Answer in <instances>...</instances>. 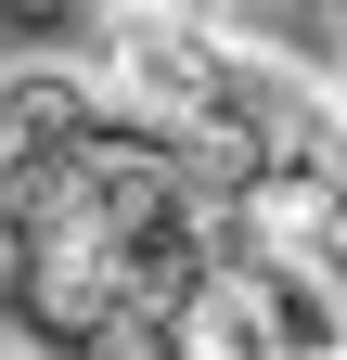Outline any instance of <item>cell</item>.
<instances>
[{
    "instance_id": "7a4b0ae2",
    "label": "cell",
    "mask_w": 347,
    "mask_h": 360,
    "mask_svg": "<svg viewBox=\"0 0 347 360\" xmlns=\"http://www.w3.org/2000/svg\"><path fill=\"white\" fill-rule=\"evenodd\" d=\"M334 90H347V65H334Z\"/></svg>"
},
{
    "instance_id": "6da1fadb",
    "label": "cell",
    "mask_w": 347,
    "mask_h": 360,
    "mask_svg": "<svg viewBox=\"0 0 347 360\" xmlns=\"http://www.w3.org/2000/svg\"><path fill=\"white\" fill-rule=\"evenodd\" d=\"M91 360H116V347H91Z\"/></svg>"
}]
</instances>
